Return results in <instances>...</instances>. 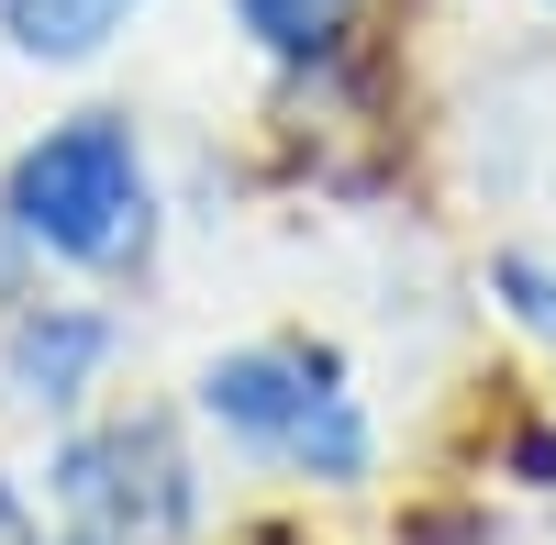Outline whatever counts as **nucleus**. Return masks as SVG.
<instances>
[{
  "label": "nucleus",
  "instance_id": "7ed1b4c3",
  "mask_svg": "<svg viewBox=\"0 0 556 545\" xmlns=\"http://www.w3.org/2000/svg\"><path fill=\"white\" fill-rule=\"evenodd\" d=\"M56 545H190V457L167 423H112L56 457Z\"/></svg>",
  "mask_w": 556,
  "mask_h": 545
},
{
  "label": "nucleus",
  "instance_id": "20e7f679",
  "mask_svg": "<svg viewBox=\"0 0 556 545\" xmlns=\"http://www.w3.org/2000/svg\"><path fill=\"white\" fill-rule=\"evenodd\" d=\"M134 12V0H0V34L23 45V56H89V45H112V23Z\"/></svg>",
  "mask_w": 556,
  "mask_h": 545
},
{
  "label": "nucleus",
  "instance_id": "39448f33",
  "mask_svg": "<svg viewBox=\"0 0 556 545\" xmlns=\"http://www.w3.org/2000/svg\"><path fill=\"white\" fill-rule=\"evenodd\" d=\"M101 368V324H23L12 334V379H23V401H78V379Z\"/></svg>",
  "mask_w": 556,
  "mask_h": 545
},
{
  "label": "nucleus",
  "instance_id": "f257e3e1",
  "mask_svg": "<svg viewBox=\"0 0 556 545\" xmlns=\"http://www.w3.org/2000/svg\"><path fill=\"white\" fill-rule=\"evenodd\" d=\"M12 223L67 267H134L156 245V201H146V167H134V134L123 123H56L45 145H23Z\"/></svg>",
  "mask_w": 556,
  "mask_h": 545
},
{
  "label": "nucleus",
  "instance_id": "0eeeda50",
  "mask_svg": "<svg viewBox=\"0 0 556 545\" xmlns=\"http://www.w3.org/2000/svg\"><path fill=\"white\" fill-rule=\"evenodd\" d=\"M0 545H34V523L12 512V490H0Z\"/></svg>",
  "mask_w": 556,
  "mask_h": 545
},
{
  "label": "nucleus",
  "instance_id": "f03ea898",
  "mask_svg": "<svg viewBox=\"0 0 556 545\" xmlns=\"http://www.w3.org/2000/svg\"><path fill=\"white\" fill-rule=\"evenodd\" d=\"M201 413H212L223 434L267 445V457L312 468V479H367V413L345 401L334 356H312V345H245V356H212Z\"/></svg>",
  "mask_w": 556,
  "mask_h": 545
},
{
  "label": "nucleus",
  "instance_id": "423d86ee",
  "mask_svg": "<svg viewBox=\"0 0 556 545\" xmlns=\"http://www.w3.org/2000/svg\"><path fill=\"white\" fill-rule=\"evenodd\" d=\"M235 23L267 45V56H290V67H312V56H334L345 45V23H356V0H235Z\"/></svg>",
  "mask_w": 556,
  "mask_h": 545
}]
</instances>
